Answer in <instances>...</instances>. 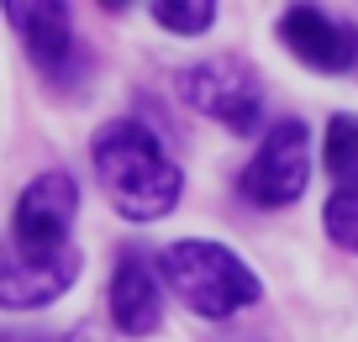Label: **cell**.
I'll return each instance as SVG.
<instances>
[{"label":"cell","mask_w":358,"mask_h":342,"mask_svg":"<svg viewBox=\"0 0 358 342\" xmlns=\"http://www.w3.org/2000/svg\"><path fill=\"white\" fill-rule=\"evenodd\" d=\"M164 279L174 285V295L206 321H227L243 306L258 300V274L222 243H206V237H185L164 253Z\"/></svg>","instance_id":"2"},{"label":"cell","mask_w":358,"mask_h":342,"mask_svg":"<svg viewBox=\"0 0 358 342\" xmlns=\"http://www.w3.org/2000/svg\"><path fill=\"white\" fill-rule=\"evenodd\" d=\"M327 169L337 179L358 174V116H332V127H327Z\"/></svg>","instance_id":"12"},{"label":"cell","mask_w":358,"mask_h":342,"mask_svg":"<svg viewBox=\"0 0 358 342\" xmlns=\"http://www.w3.org/2000/svg\"><path fill=\"white\" fill-rule=\"evenodd\" d=\"M74 211H79V185L69 174H37L32 185L22 190L16 200V216H11V248H22L27 258H64L79 253L69 243V227H74Z\"/></svg>","instance_id":"3"},{"label":"cell","mask_w":358,"mask_h":342,"mask_svg":"<svg viewBox=\"0 0 358 342\" xmlns=\"http://www.w3.org/2000/svg\"><path fill=\"white\" fill-rule=\"evenodd\" d=\"M153 22L174 37H195L216 22V0H153Z\"/></svg>","instance_id":"11"},{"label":"cell","mask_w":358,"mask_h":342,"mask_svg":"<svg viewBox=\"0 0 358 342\" xmlns=\"http://www.w3.org/2000/svg\"><path fill=\"white\" fill-rule=\"evenodd\" d=\"M306 179H311V137H306V122H274L264 148L253 153V164L243 169V195L253 206L274 211V206L301 200Z\"/></svg>","instance_id":"4"},{"label":"cell","mask_w":358,"mask_h":342,"mask_svg":"<svg viewBox=\"0 0 358 342\" xmlns=\"http://www.w3.org/2000/svg\"><path fill=\"white\" fill-rule=\"evenodd\" d=\"M0 342H90L85 332H58V337H0Z\"/></svg>","instance_id":"13"},{"label":"cell","mask_w":358,"mask_h":342,"mask_svg":"<svg viewBox=\"0 0 358 342\" xmlns=\"http://www.w3.org/2000/svg\"><path fill=\"white\" fill-rule=\"evenodd\" d=\"M327 237H332L337 248H348V253H358V174L337 179L332 200H327Z\"/></svg>","instance_id":"10"},{"label":"cell","mask_w":358,"mask_h":342,"mask_svg":"<svg viewBox=\"0 0 358 342\" xmlns=\"http://www.w3.org/2000/svg\"><path fill=\"white\" fill-rule=\"evenodd\" d=\"M179 90L201 116H216L232 132H253L258 116H264V95H258V79L248 64L237 58H211V64H195L179 74Z\"/></svg>","instance_id":"5"},{"label":"cell","mask_w":358,"mask_h":342,"mask_svg":"<svg viewBox=\"0 0 358 342\" xmlns=\"http://www.w3.org/2000/svg\"><path fill=\"white\" fill-rule=\"evenodd\" d=\"M90 158H95V179L111 195V206L122 211L127 221H158L174 211L179 200V169L174 158L164 153L153 132L143 122H111L95 132L90 143Z\"/></svg>","instance_id":"1"},{"label":"cell","mask_w":358,"mask_h":342,"mask_svg":"<svg viewBox=\"0 0 358 342\" xmlns=\"http://www.w3.org/2000/svg\"><path fill=\"white\" fill-rule=\"evenodd\" d=\"M158 316H164L158 269L143 248H127L116 258V274H111V321L127 337H148V332H158Z\"/></svg>","instance_id":"9"},{"label":"cell","mask_w":358,"mask_h":342,"mask_svg":"<svg viewBox=\"0 0 358 342\" xmlns=\"http://www.w3.org/2000/svg\"><path fill=\"white\" fill-rule=\"evenodd\" d=\"M6 16H11L22 48L37 58L48 79H69L74 69V16H69V0H0Z\"/></svg>","instance_id":"6"},{"label":"cell","mask_w":358,"mask_h":342,"mask_svg":"<svg viewBox=\"0 0 358 342\" xmlns=\"http://www.w3.org/2000/svg\"><path fill=\"white\" fill-rule=\"evenodd\" d=\"M79 279V253L64 258H27L22 248H11V237L0 243V306L6 311H37L53 306L69 285Z\"/></svg>","instance_id":"8"},{"label":"cell","mask_w":358,"mask_h":342,"mask_svg":"<svg viewBox=\"0 0 358 342\" xmlns=\"http://www.w3.org/2000/svg\"><path fill=\"white\" fill-rule=\"evenodd\" d=\"M280 37L301 64L322 69V74H348L358 64V32L337 16H327L322 6H290L280 22Z\"/></svg>","instance_id":"7"},{"label":"cell","mask_w":358,"mask_h":342,"mask_svg":"<svg viewBox=\"0 0 358 342\" xmlns=\"http://www.w3.org/2000/svg\"><path fill=\"white\" fill-rule=\"evenodd\" d=\"M106 11H127V6H132V0H101Z\"/></svg>","instance_id":"14"}]
</instances>
